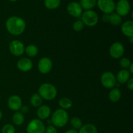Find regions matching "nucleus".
<instances>
[{
    "mask_svg": "<svg viewBox=\"0 0 133 133\" xmlns=\"http://www.w3.org/2000/svg\"><path fill=\"white\" fill-rule=\"evenodd\" d=\"M97 5L104 14H110L115 10L116 4L114 0H97Z\"/></svg>",
    "mask_w": 133,
    "mask_h": 133,
    "instance_id": "nucleus-7",
    "label": "nucleus"
},
{
    "mask_svg": "<svg viewBox=\"0 0 133 133\" xmlns=\"http://www.w3.org/2000/svg\"><path fill=\"white\" fill-rule=\"evenodd\" d=\"M16 130L14 125L11 124H6L1 129V133H15Z\"/></svg>",
    "mask_w": 133,
    "mask_h": 133,
    "instance_id": "nucleus-28",
    "label": "nucleus"
},
{
    "mask_svg": "<svg viewBox=\"0 0 133 133\" xmlns=\"http://www.w3.org/2000/svg\"><path fill=\"white\" fill-rule=\"evenodd\" d=\"M81 21L84 25L88 27H94L99 22V16L97 12L92 10H85L81 14Z\"/></svg>",
    "mask_w": 133,
    "mask_h": 133,
    "instance_id": "nucleus-4",
    "label": "nucleus"
},
{
    "mask_svg": "<svg viewBox=\"0 0 133 133\" xmlns=\"http://www.w3.org/2000/svg\"><path fill=\"white\" fill-rule=\"evenodd\" d=\"M132 40H133V37L130 38V42H131V44H132Z\"/></svg>",
    "mask_w": 133,
    "mask_h": 133,
    "instance_id": "nucleus-38",
    "label": "nucleus"
},
{
    "mask_svg": "<svg viewBox=\"0 0 133 133\" xmlns=\"http://www.w3.org/2000/svg\"><path fill=\"white\" fill-rule=\"evenodd\" d=\"M67 11L71 16L78 18L81 16L83 13V9L81 6L80 3L75 1H72L67 6Z\"/></svg>",
    "mask_w": 133,
    "mask_h": 133,
    "instance_id": "nucleus-12",
    "label": "nucleus"
},
{
    "mask_svg": "<svg viewBox=\"0 0 133 133\" xmlns=\"http://www.w3.org/2000/svg\"><path fill=\"white\" fill-rule=\"evenodd\" d=\"M58 105L62 108V109L68 110L72 107L73 103L72 101L68 97H62L58 101Z\"/></svg>",
    "mask_w": 133,
    "mask_h": 133,
    "instance_id": "nucleus-22",
    "label": "nucleus"
},
{
    "mask_svg": "<svg viewBox=\"0 0 133 133\" xmlns=\"http://www.w3.org/2000/svg\"><path fill=\"white\" fill-rule=\"evenodd\" d=\"M12 122L16 125H22L25 122L24 115L22 112H16L12 116Z\"/></svg>",
    "mask_w": 133,
    "mask_h": 133,
    "instance_id": "nucleus-25",
    "label": "nucleus"
},
{
    "mask_svg": "<svg viewBox=\"0 0 133 133\" xmlns=\"http://www.w3.org/2000/svg\"><path fill=\"white\" fill-rule=\"evenodd\" d=\"M51 114L50 107L48 105H41L37 110L38 118L40 120H44L49 117Z\"/></svg>",
    "mask_w": 133,
    "mask_h": 133,
    "instance_id": "nucleus-15",
    "label": "nucleus"
},
{
    "mask_svg": "<svg viewBox=\"0 0 133 133\" xmlns=\"http://www.w3.org/2000/svg\"><path fill=\"white\" fill-rule=\"evenodd\" d=\"M21 111H22V114H26L29 112V108L28 107L25 105V106H22L21 107Z\"/></svg>",
    "mask_w": 133,
    "mask_h": 133,
    "instance_id": "nucleus-34",
    "label": "nucleus"
},
{
    "mask_svg": "<svg viewBox=\"0 0 133 133\" xmlns=\"http://www.w3.org/2000/svg\"><path fill=\"white\" fill-rule=\"evenodd\" d=\"M125 53L124 45L120 42H114L111 45L109 49V53L112 58L118 59L123 57Z\"/></svg>",
    "mask_w": 133,
    "mask_h": 133,
    "instance_id": "nucleus-8",
    "label": "nucleus"
},
{
    "mask_svg": "<svg viewBox=\"0 0 133 133\" xmlns=\"http://www.w3.org/2000/svg\"><path fill=\"white\" fill-rule=\"evenodd\" d=\"M131 62L128 58H126V57H123V58H121L120 61H119V65H120L121 67L123 69H128L129 68V66H131Z\"/></svg>",
    "mask_w": 133,
    "mask_h": 133,
    "instance_id": "nucleus-30",
    "label": "nucleus"
},
{
    "mask_svg": "<svg viewBox=\"0 0 133 133\" xmlns=\"http://www.w3.org/2000/svg\"><path fill=\"white\" fill-rule=\"evenodd\" d=\"M2 117H3V114L2 112H1V110H0V121H1V119H2Z\"/></svg>",
    "mask_w": 133,
    "mask_h": 133,
    "instance_id": "nucleus-37",
    "label": "nucleus"
},
{
    "mask_svg": "<svg viewBox=\"0 0 133 133\" xmlns=\"http://www.w3.org/2000/svg\"><path fill=\"white\" fill-rule=\"evenodd\" d=\"M44 5L47 9L49 10H54L60 6L61 0H45Z\"/></svg>",
    "mask_w": 133,
    "mask_h": 133,
    "instance_id": "nucleus-26",
    "label": "nucleus"
},
{
    "mask_svg": "<svg viewBox=\"0 0 133 133\" xmlns=\"http://www.w3.org/2000/svg\"><path fill=\"white\" fill-rule=\"evenodd\" d=\"M122 97V92L118 88H113L109 94V98L111 102L116 103L119 101Z\"/></svg>",
    "mask_w": 133,
    "mask_h": 133,
    "instance_id": "nucleus-18",
    "label": "nucleus"
},
{
    "mask_svg": "<svg viewBox=\"0 0 133 133\" xmlns=\"http://www.w3.org/2000/svg\"><path fill=\"white\" fill-rule=\"evenodd\" d=\"M127 88L129 89L130 90H133V79L132 78H130L129 80L127 82Z\"/></svg>",
    "mask_w": 133,
    "mask_h": 133,
    "instance_id": "nucleus-32",
    "label": "nucleus"
},
{
    "mask_svg": "<svg viewBox=\"0 0 133 133\" xmlns=\"http://www.w3.org/2000/svg\"><path fill=\"white\" fill-rule=\"evenodd\" d=\"M45 127L42 120L34 119L27 126V133H45Z\"/></svg>",
    "mask_w": 133,
    "mask_h": 133,
    "instance_id": "nucleus-6",
    "label": "nucleus"
},
{
    "mask_svg": "<svg viewBox=\"0 0 133 133\" xmlns=\"http://www.w3.org/2000/svg\"><path fill=\"white\" fill-rule=\"evenodd\" d=\"M115 10L120 16L128 15L131 10V5L128 0H119L116 5Z\"/></svg>",
    "mask_w": 133,
    "mask_h": 133,
    "instance_id": "nucleus-10",
    "label": "nucleus"
},
{
    "mask_svg": "<svg viewBox=\"0 0 133 133\" xmlns=\"http://www.w3.org/2000/svg\"><path fill=\"white\" fill-rule=\"evenodd\" d=\"M110 19V14H104L102 16V19L104 22H109Z\"/></svg>",
    "mask_w": 133,
    "mask_h": 133,
    "instance_id": "nucleus-33",
    "label": "nucleus"
},
{
    "mask_svg": "<svg viewBox=\"0 0 133 133\" xmlns=\"http://www.w3.org/2000/svg\"><path fill=\"white\" fill-rule=\"evenodd\" d=\"M25 52L28 57H36L38 53V49L35 45L31 44L25 48Z\"/></svg>",
    "mask_w": 133,
    "mask_h": 133,
    "instance_id": "nucleus-23",
    "label": "nucleus"
},
{
    "mask_svg": "<svg viewBox=\"0 0 133 133\" xmlns=\"http://www.w3.org/2000/svg\"><path fill=\"white\" fill-rule=\"evenodd\" d=\"M38 94L44 99L51 101L57 97V90L53 84L50 83H44L38 88Z\"/></svg>",
    "mask_w": 133,
    "mask_h": 133,
    "instance_id": "nucleus-2",
    "label": "nucleus"
},
{
    "mask_svg": "<svg viewBox=\"0 0 133 133\" xmlns=\"http://www.w3.org/2000/svg\"><path fill=\"white\" fill-rule=\"evenodd\" d=\"M69 120V116L66 110L58 109L53 112L52 115L51 122L52 124L55 127L61 128L66 125Z\"/></svg>",
    "mask_w": 133,
    "mask_h": 133,
    "instance_id": "nucleus-3",
    "label": "nucleus"
},
{
    "mask_svg": "<svg viewBox=\"0 0 133 133\" xmlns=\"http://www.w3.org/2000/svg\"><path fill=\"white\" fill-rule=\"evenodd\" d=\"M9 1H12V2H15V1H16L17 0H9Z\"/></svg>",
    "mask_w": 133,
    "mask_h": 133,
    "instance_id": "nucleus-39",
    "label": "nucleus"
},
{
    "mask_svg": "<svg viewBox=\"0 0 133 133\" xmlns=\"http://www.w3.org/2000/svg\"><path fill=\"white\" fill-rule=\"evenodd\" d=\"M30 103L33 107L38 108L42 104V98L40 97L38 93H35L32 95L30 99Z\"/></svg>",
    "mask_w": 133,
    "mask_h": 133,
    "instance_id": "nucleus-21",
    "label": "nucleus"
},
{
    "mask_svg": "<svg viewBox=\"0 0 133 133\" xmlns=\"http://www.w3.org/2000/svg\"><path fill=\"white\" fill-rule=\"evenodd\" d=\"M9 50L13 55L19 57L24 53L25 45L19 40H12L9 44Z\"/></svg>",
    "mask_w": 133,
    "mask_h": 133,
    "instance_id": "nucleus-9",
    "label": "nucleus"
},
{
    "mask_svg": "<svg viewBox=\"0 0 133 133\" xmlns=\"http://www.w3.org/2000/svg\"><path fill=\"white\" fill-rule=\"evenodd\" d=\"M6 30L12 35H20L25 30L26 23L23 19L18 16H11L8 18L6 23Z\"/></svg>",
    "mask_w": 133,
    "mask_h": 133,
    "instance_id": "nucleus-1",
    "label": "nucleus"
},
{
    "mask_svg": "<svg viewBox=\"0 0 133 133\" xmlns=\"http://www.w3.org/2000/svg\"><path fill=\"white\" fill-rule=\"evenodd\" d=\"M101 83L105 88L108 89H112L114 88L117 81L116 77L110 71H105L101 76Z\"/></svg>",
    "mask_w": 133,
    "mask_h": 133,
    "instance_id": "nucleus-5",
    "label": "nucleus"
},
{
    "mask_svg": "<svg viewBox=\"0 0 133 133\" xmlns=\"http://www.w3.org/2000/svg\"><path fill=\"white\" fill-rule=\"evenodd\" d=\"M84 27V24L81 20H77L76 22H74V25H73V28H74V31L76 32H80V31H83V29Z\"/></svg>",
    "mask_w": 133,
    "mask_h": 133,
    "instance_id": "nucleus-29",
    "label": "nucleus"
},
{
    "mask_svg": "<svg viewBox=\"0 0 133 133\" xmlns=\"http://www.w3.org/2000/svg\"><path fill=\"white\" fill-rule=\"evenodd\" d=\"M32 62L28 58H22L17 62V67L20 71L27 72L32 68Z\"/></svg>",
    "mask_w": 133,
    "mask_h": 133,
    "instance_id": "nucleus-14",
    "label": "nucleus"
},
{
    "mask_svg": "<svg viewBox=\"0 0 133 133\" xmlns=\"http://www.w3.org/2000/svg\"><path fill=\"white\" fill-rule=\"evenodd\" d=\"M70 125L74 129L79 130L83 126V122L78 117H74L70 120Z\"/></svg>",
    "mask_w": 133,
    "mask_h": 133,
    "instance_id": "nucleus-27",
    "label": "nucleus"
},
{
    "mask_svg": "<svg viewBox=\"0 0 133 133\" xmlns=\"http://www.w3.org/2000/svg\"><path fill=\"white\" fill-rule=\"evenodd\" d=\"M130 77H131V74L129 70L123 69L118 73L116 79V81H118L119 84H125L129 80Z\"/></svg>",
    "mask_w": 133,
    "mask_h": 133,
    "instance_id": "nucleus-16",
    "label": "nucleus"
},
{
    "mask_svg": "<svg viewBox=\"0 0 133 133\" xmlns=\"http://www.w3.org/2000/svg\"><path fill=\"white\" fill-rule=\"evenodd\" d=\"M53 67V63L50 58L48 57H43L38 63V69L42 74H47L50 72Z\"/></svg>",
    "mask_w": 133,
    "mask_h": 133,
    "instance_id": "nucleus-11",
    "label": "nucleus"
},
{
    "mask_svg": "<svg viewBox=\"0 0 133 133\" xmlns=\"http://www.w3.org/2000/svg\"><path fill=\"white\" fill-rule=\"evenodd\" d=\"M122 32L125 36L127 37H133V22L127 21L122 25Z\"/></svg>",
    "mask_w": 133,
    "mask_h": 133,
    "instance_id": "nucleus-17",
    "label": "nucleus"
},
{
    "mask_svg": "<svg viewBox=\"0 0 133 133\" xmlns=\"http://www.w3.org/2000/svg\"><path fill=\"white\" fill-rule=\"evenodd\" d=\"M65 133H78V131L77 130L74 129H71L68 130Z\"/></svg>",
    "mask_w": 133,
    "mask_h": 133,
    "instance_id": "nucleus-35",
    "label": "nucleus"
},
{
    "mask_svg": "<svg viewBox=\"0 0 133 133\" xmlns=\"http://www.w3.org/2000/svg\"><path fill=\"white\" fill-rule=\"evenodd\" d=\"M97 4V0H81L80 5L82 9L86 10H92Z\"/></svg>",
    "mask_w": 133,
    "mask_h": 133,
    "instance_id": "nucleus-20",
    "label": "nucleus"
},
{
    "mask_svg": "<svg viewBox=\"0 0 133 133\" xmlns=\"http://www.w3.org/2000/svg\"><path fill=\"white\" fill-rule=\"evenodd\" d=\"M133 64L131 63V66H129V71L130 72V74H133Z\"/></svg>",
    "mask_w": 133,
    "mask_h": 133,
    "instance_id": "nucleus-36",
    "label": "nucleus"
},
{
    "mask_svg": "<svg viewBox=\"0 0 133 133\" xmlns=\"http://www.w3.org/2000/svg\"><path fill=\"white\" fill-rule=\"evenodd\" d=\"M8 107L13 111H18L22 106V101L20 97L16 95L10 96L8 99Z\"/></svg>",
    "mask_w": 133,
    "mask_h": 133,
    "instance_id": "nucleus-13",
    "label": "nucleus"
},
{
    "mask_svg": "<svg viewBox=\"0 0 133 133\" xmlns=\"http://www.w3.org/2000/svg\"><path fill=\"white\" fill-rule=\"evenodd\" d=\"M45 133H57V130L55 126L48 125L45 127Z\"/></svg>",
    "mask_w": 133,
    "mask_h": 133,
    "instance_id": "nucleus-31",
    "label": "nucleus"
},
{
    "mask_svg": "<svg viewBox=\"0 0 133 133\" xmlns=\"http://www.w3.org/2000/svg\"><path fill=\"white\" fill-rule=\"evenodd\" d=\"M78 133H98V131L94 125L92 123H87L81 127Z\"/></svg>",
    "mask_w": 133,
    "mask_h": 133,
    "instance_id": "nucleus-19",
    "label": "nucleus"
},
{
    "mask_svg": "<svg viewBox=\"0 0 133 133\" xmlns=\"http://www.w3.org/2000/svg\"><path fill=\"white\" fill-rule=\"evenodd\" d=\"M19 133H22V132H19Z\"/></svg>",
    "mask_w": 133,
    "mask_h": 133,
    "instance_id": "nucleus-40",
    "label": "nucleus"
},
{
    "mask_svg": "<svg viewBox=\"0 0 133 133\" xmlns=\"http://www.w3.org/2000/svg\"><path fill=\"white\" fill-rule=\"evenodd\" d=\"M122 16L118 14L117 13H111L110 14V19L109 23L114 26H118L122 23Z\"/></svg>",
    "mask_w": 133,
    "mask_h": 133,
    "instance_id": "nucleus-24",
    "label": "nucleus"
}]
</instances>
